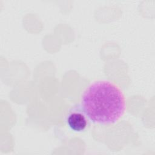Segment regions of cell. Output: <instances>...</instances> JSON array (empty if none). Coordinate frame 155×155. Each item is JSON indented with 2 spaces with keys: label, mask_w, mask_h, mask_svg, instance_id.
Returning <instances> with one entry per match:
<instances>
[{
  "label": "cell",
  "mask_w": 155,
  "mask_h": 155,
  "mask_svg": "<svg viewBox=\"0 0 155 155\" xmlns=\"http://www.w3.org/2000/svg\"><path fill=\"white\" fill-rule=\"evenodd\" d=\"M81 107L91 122L111 124L124 114L125 99L117 85L107 81H99L91 84L84 92Z\"/></svg>",
  "instance_id": "obj_1"
},
{
  "label": "cell",
  "mask_w": 155,
  "mask_h": 155,
  "mask_svg": "<svg viewBox=\"0 0 155 155\" xmlns=\"http://www.w3.org/2000/svg\"><path fill=\"white\" fill-rule=\"evenodd\" d=\"M88 119L81 106L72 108L66 117V122L68 127L75 132L84 131L88 125Z\"/></svg>",
  "instance_id": "obj_2"
}]
</instances>
